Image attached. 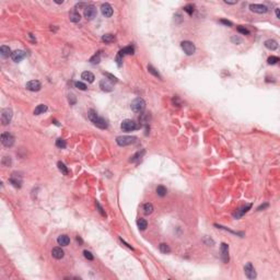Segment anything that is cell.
Listing matches in <instances>:
<instances>
[{"instance_id":"1","label":"cell","mask_w":280,"mask_h":280,"mask_svg":"<svg viewBox=\"0 0 280 280\" xmlns=\"http://www.w3.org/2000/svg\"><path fill=\"white\" fill-rule=\"evenodd\" d=\"M130 107L133 109L135 113H142L146 108V102L144 100L141 98H135L131 104H130Z\"/></svg>"},{"instance_id":"2","label":"cell","mask_w":280,"mask_h":280,"mask_svg":"<svg viewBox=\"0 0 280 280\" xmlns=\"http://www.w3.org/2000/svg\"><path fill=\"white\" fill-rule=\"evenodd\" d=\"M136 141H137V138L133 137V136H119V137L116 138V142L120 147H126L129 144H133Z\"/></svg>"},{"instance_id":"3","label":"cell","mask_w":280,"mask_h":280,"mask_svg":"<svg viewBox=\"0 0 280 280\" xmlns=\"http://www.w3.org/2000/svg\"><path fill=\"white\" fill-rule=\"evenodd\" d=\"M120 128L123 129L124 131H133L139 128V126L137 125L136 122H133L131 119H125L120 124Z\"/></svg>"},{"instance_id":"4","label":"cell","mask_w":280,"mask_h":280,"mask_svg":"<svg viewBox=\"0 0 280 280\" xmlns=\"http://www.w3.org/2000/svg\"><path fill=\"white\" fill-rule=\"evenodd\" d=\"M181 47L184 50V53L186 55H188V56L193 55L195 53V50H196V47H195L194 43L189 42V41H183L182 43H181Z\"/></svg>"},{"instance_id":"5","label":"cell","mask_w":280,"mask_h":280,"mask_svg":"<svg viewBox=\"0 0 280 280\" xmlns=\"http://www.w3.org/2000/svg\"><path fill=\"white\" fill-rule=\"evenodd\" d=\"M250 10H251L252 12H255V13H258V14H264V13H267L269 9L265 5L252 3V5H250Z\"/></svg>"},{"instance_id":"6","label":"cell","mask_w":280,"mask_h":280,"mask_svg":"<svg viewBox=\"0 0 280 280\" xmlns=\"http://www.w3.org/2000/svg\"><path fill=\"white\" fill-rule=\"evenodd\" d=\"M12 116H13V113H12V109L10 108H5L1 113V123L3 126L10 124L11 119H12Z\"/></svg>"},{"instance_id":"7","label":"cell","mask_w":280,"mask_h":280,"mask_svg":"<svg viewBox=\"0 0 280 280\" xmlns=\"http://www.w3.org/2000/svg\"><path fill=\"white\" fill-rule=\"evenodd\" d=\"M1 143L5 147H12L14 143V137L9 133H3L1 135Z\"/></svg>"},{"instance_id":"8","label":"cell","mask_w":280,"mask_h":280,"mask_svg":"<svg viewBox=\"0 0 280 280\" xmlns=\"http://www.w3.org/2000/svg\"><path fill=\"white\" fill-rule=\"evenodd\" d=\"M96 8L93 5H88V7L84 9V18L87 20H93L96 17Z\"/></svg>"},{"instance_id":"9","label":"cell","mask_w":280,"mask_h":280,"mask_svg":"<svg viewBox=\"0 0 280 280\" xmlns=\"http://www.w3.org/2000/svg\"><path fill=\"white\" fill-rule=\"evenodd\" d=\"M25 88L28 89L29 91H32V92H37L42 88V84H41L39 80H31V81H29L26 83Z\"/></svg>"},{"instance_id":"10","label":"cell","mask_w":280,"mask_h":280,"mask_svg":"<svg viewBox=\"0 0 280 280\" xmlns=\"http://www.w3.org/2000/svg\"><path fill=\"white\" fill-rule=\"evenodd\" d=\"M100 88L105 92H111V91H113L114 85L109 79H102L100 81Z\"/></svg>"},{"instance_id":"11","label":"cell","mask_w":280,"mask_h":280,"mask_svg":"<svg viewBox=\"0 0 280 280\" xmlns=\"http://www.w3.org/2000/svg\"><path fill=\"white\" fill-rule=\"evenodd\" d=\"M244 271H245V275L248 279H255L256 276H257L256 275L255 268L253 267V265H252L251 263H247L246 264L245 267H244Z\"/></svg>"},{"instance_id":"12","label":"cell","mask_w":280,"mask_h":280,"mask_svg":"<svg viewBox=\"0 0 280 280\" xmlns=\"http://www.w3.org/2000/svg\"><path fill=\"white\" fill-rule=\"evenodd\" d=\"M25 56H26V53H25L24 50L17 49V50H14V52L12 53V55H11V58H12V60H13L14 63H20L22 59L25 58Z\"/></svg>"},{"instance_id":"13","label":"cell","mask_w":280,"mask_h":280,"mask_svg":"<svg viewBox=\"0 0 280 280\" xmlns=\"http://www.w3.org/2000/svg\"><path fill=\"white\" fill-rule=\"evenodd\" d=\"M9 181H10V183H11L14 187H17V188H20V187L22 186V177L20 176L19 174L13 173V174L10 176Z\"/></svg>"},{"instance_id":"14","label":"cell","mask_w":280,"mask_h":280,"mask_svg":"<svg viewBox=\"0 0 280 280\" xmlns=\"http://www.w3.org/2000/svg\"><path fill=\"white\" fill-rule=\"evenodd\" d=\"M101 11H102V14H103L104 17H106V18H109V17L113 15V8H112V6L109 5V3H107V2L102 5V7H101Z\"/></svg>"},{"instance_id":"15","label":"cell","mask_w":280,"mask_h":280,"mask_svg":"<svg viewBox=\"0 0 280 280\" xmlns=\"http://www.w3.org/2000/svg\"><path fill=\"white\" fill-rule=\"evenodd\" d=\"M221 257L223 263H228L229 261V245L226 243H222L221 244Z\"/></svg>"},{"instance_id":"16","label":"cell","mask_w":280,"mask_h":280,"mask_svg":"<svg viewBox=\"0 0 280 280\" xmlns=\"http://www.w3.org/2000/svg\"><path fill=\"white\" fill-rule=\"evenodd\" d=\"M92 123L96 126V127L101 128V129H106L107 128V122L104 119L103 117H100V116H98V117L94 119Z\"/></svg>"},{"instance_id":"17","label":"cell","mask_w":280,"mask_h":280,"mask_svg":"<svg viewBox=\"0 0 280 280\" xmlns=\"http://www.w3.org/2000/svg\"><path fill=\"white\" fill-rule=\"evenodd\" d=\"M52 255L56 259H61L65 256V252L61 250V247H55L52 251Z\"/></svg>"},{"instance_id":"18","label":"cell","mask_w":280,"mask_h":280,"mask_svg":"<svg viewBox=\"0 0 280 280\" xmlns=\"http://www.w3.org/2000/svg\"><path fill=\"white\" fill-rule=\"evenodd\" d=\"M69 19H70L71 22H74V23H78V22H80V20H81V15H80V13H79L77 10H72L69 13Z\"/></svg>"},{"instance_id":"19","label":"cell","mask_w":280,"mask_h":280,"mask_svg":"<svg viewBox=\"0 0 280 280\" xmlns=\"http://www.w3.org/2000/svg\"><path fill=\"white\" fill-rule=\"evenodd\" d=\"M251 207H252V205L250 204V205H247V206H245V207H242L241 209H239V210H236V212L233 215V217L235 218V219H237V218H241L244 213H246V212L248 211L250 209H251Z\"/></svg>"},{"instance_id":"20","label":"cell","mask_w":280,"mask_h":280,"mask_svg":"<svg viewBox=\"0 0 280 280\" xmlns=\"http://www.w3.org/2000/svg\"><path fill=\"white\" fill-rule=\"evenodd\" d=\"M81 78L83 79L84 81L89 82V83H92L94 81V79H95L94 78V74L92 72H90V71H84V72H82Z\"/></svg>"},{"instance_id":"21","label":"cell","mask_w":280,"mask_h":280,"mask_svg":"<svg viewBox=\"0 0 280 280\" xmlns=\"http://www.w3.org/2000/svg\"><path fill=\"white\" fill-rule=\"evenodd\" d=\"M57 242H58L59 245L61 246H67L70 243V239H69L68 235H65V234H63V235H59L58 239H57Z\"/></svg>"},{"instance_id":"22","label":"cell","mask_w":280,"mask_h":280,"mask_svg":"<svg viewBox=\"0 0 280 280\" xmlns=\"http://www.w3.org/2000/svg\"><path fill=\"white\" fill-rule=\"evenodd\" d=\"M266 48L270 49V50H276L278 48V43L276 42L275 39H267L265 42Z\"/></svg>"},{"instance_id":"23","label":"cell","mask_w":280,"mask_h":280,"mask_svg":"<svg viewBox=\"0 0 280 280\" xmlns=\"http://www.w3.org/2000/svg\"><path fill=\"white\" fill-rule=\"evenodd\" d=\"M0 54H1V56H2V57L7 58V57L11 56V55H12V53H11V49H10L9 46L2 45V46L0 47Z\"/></svg>"},{"instance_id":"24","label":"cell","mask_w":280,"mask_h":280,"mask_svg":"<svg viewBox=\"0 0 280 280\" xmlns=\"http://www.w3.org/2000/svg\"><path fill=\"white\" fill-rule=\"evenodd\" d=\"M47 109H48L47 105H45V104H39V105H37V106L35 107L34 114L35 115H41V114H44Z\"/></svg>"},{"instance_id":"25","label":"cell","mask_w":280,"mask_h":280,"mask_svg":"<svg viewBox=\"0 0 280 280\" xmlns=\"http://www.w3.org/2000/svg\"><path fill=\"white\" fill-rule=\"evenodd\" d=\"M153 210H154V208H153V205L151 202H147V204L143 205V212L146 215H151Z\"/></svg>"},{"instance_id":"26","label":"cell","mask_w":280,"mask_h":280,"mask_svg":"<svg viewBox=\"0 0 280 280\" xmlns=\"http://www.w3.org/2000/svg\"><path fill=\"white\" fill-rule=\"evenodd\" d=\"M133 53H135V48L133 46H127V47H125V48H123L119 52V54L122 56H124V55H133Z\"/></svg>"},{"instance_id":"27","label":"cell","mask_w":280,"mask_h":280,"mask_svg":"<svg viewBox=\"0 0 280 280\" xmlns=\"http://www.w3.org/2000/svg\"><path fill=\"white\" fill-rule=\"evenodd\" d=\"M144 152H146L144 150H141V151H138V152H136L133 155V157H131V159H130V162H136V161H138V160H140V159L143 157Z\"/></svg>"},{"instance_id":"28","label":"cell","mask_w":280,"mask_h":280,"mask_svg":"<svg viewBox=\"0 0 280 280\" xmlns=\"http://www.w3.org/2000/svg\"><path fill=\"white\" fill-rule=\"evenodd\" d=\"M102 41H103L104 43L109 44V43H113L114 41H115V36L113 34H104L102 36Z\"/></svg>"},{"instance_id":"29","label":"cell","mask_w":280,"mask_h":280,"mask_svg":"<svg viewBox=\"0 0 280 280\" xmlns=\"http://www.w3.org/2000/svg\"><path fill=\"white\" fill-rule=\"evenodd\" d=\"M137 226L138 228L141 230V231H143V230H146L148 226V222L147 220H144V219H139L137 221Z\"/></svg>"},{"instance_id":"30","label":"cell","mask_w":280,"mask_h":280,"mask_svg":"<svg viewBox=\"0 0 280 280\" xmlns=\"http://www.w3.org/2000/svg\"><path fill=\"white\" fill-rule=\"evenodd\" d=\"M57 166H58L59 171H60V172L63 173L64 175H68V173H69L68 167H67V166H66V165H65V163H63V162H58V163H57Z\"/></svg>"},{"instance_id":"31","label":"cell","mask_w":280,"mask_h":280,"mask_svg":"<svg viewBox=\"0 0 280 280\" xmlns=\"http://www.w3.org/2000/svg\"><path fill=\"white\" fill-rule=\"evenodd\" d=\"M159 248H160L161 253H163V254H167V253L171 252V248H170V246L167 245L166 243H161L159 245Z\"/></svg>"},{"instance_id":"32","label":"cell","mask_w":280,"mask_h":280,"mask_svg":"<svg viewBox=\"0 0 280 280\" xmlns=\"http://www.w3.org/2000/svg\"><path fill=\"white\" fill-rule=\"evenodd\" d=\"M148 71H149V72H150L151 74H153L154 77H157V78H159V79L162 78V77H161V74L158 72L157 69L154 68L153 66H151V65H149V66H148Z\"/></svg>"},{"instance_id":"33","label":"cell","mask_w":280,"mask_h":280,"mask_svg":"<svg viewBox=\"0 0 280 280\" xmlns=\"http://www.w3.org/2000/svg\"><path fill=\"white\" fill-rule=\"evenodd\" d=\"M166 193H167L166 188H165L164 186H162V185H160V186L157 187V194L160 197H164L165 195H166Z\"/></svg>"},{"instance_id":"34","label":"cell","mask_w":280,"mask_h":280,"mask_svg":"<svg viewBox=\"0 0 280 280\" xmlns=\"http://www.w3.org/2000/svg\"><path fill=\"white\" fill-rule=\"evenodd\" d=\"M56 146H57L58 148H60V149H64V148H66V146H67L66 140H64L63 138H58V139L56 140Z\"/></svg>"},{"instance_id":"35","label":"cell","mask_w":280,"mask_h":280,"mask_svg":"<svg viewBox=\"0 0 280 280\" xmlns=\"http://www.w3.org/2000/svg\"><path fill=\"white\" fill-rule=\"evenodd\" d=\"M98 113H96V111H94V109H90V111L88 112V117L91 122H93L94 119L98 117Z\"/></svg>"},{"instance_id":"36","label":"cell","mask_w":280,"mask_h":280,"mask_svg":"<svg viewBox=\"0 0 280 280\" xmlns=\"http://www.w3.org/2000/svg\"><path fill=\"white\" fill-rule=\"evenodd\" d=\"M100 55H101V54H100V52H98V54H95V55H94L93 57H92V58L90 59V63H91V64H93V65L98 64V63L101 61V58H100Z\"/></svg>"},{"instance_id":"37","label":"cell","mask_w":280,"mask_h":280,"mask_svg":"<svg viewBox=\"0 0 280 280\" xmlns=\"http://www.w3.org/2000/svg\"><path fill=\"white\" fill-rule=\"evenodd\" d=\"M139 120H140V123H142V124H147V123H149V122H148V120H149V115H148L147 113L140 114V117H139Z\"/></svg>"},{"instance_id":"38","label":"cell","mask_w":280,"mask_h":280,"mask_svg":"<svg viewBox=\"0 0 280 280\" xmlns=\"http://www.w3.org/2000/svg\"><path fill=\"white\" fill-rule=\"evenodd\" d=\"M267 61H268L269 65H276L279 61V57H277V56H270L269 58L267 59Z\"/></svg>"},{"instance_id":"39","label":"cell","mask_w":280,"mask_h":280,"mask_svg":"<svg viewBox=\"0 0 280 280\" xmlns=\"http://www.w3.org/2000/svg\"><path fill=\"white\" fill-rule=\"evenodd\" d=\"M74 85H76V88L79 89V90H81V91H85V90H87V85H85L83 82H81V81H77V82L74 83Z\"/></svg>"},{"instance_id":"40","label":"cell","mask_w":280,"mask_h":280,"mask_svg":"<svg viewBox=\"0 0 280 280\" xmlns=\"http://www.w3.org/2000/svg\"><path fill=\"white\" fill-rule=\"evenodd\" d=\"M237 32H239V33H241V34H243V35H248V34H250V31L246 29V28H244V26H237Z\"/></svg>"},{"instance_id":"41","label":"cell","mask_w":280,"mask_h":280,"mask_svg":"<svg viewBox=\"0 0 280 280\" xmlns=\"http://www.w3.org/2000/svg\"><path fill=\"white\" fill-rule=\"evenodd\" d=\"M184 10H185V11H186V12L189 15H192L193 12H194V6H193V5H187V6H185V7H184Z\"/></svg>"},{"instance_id":"42","label":"cell","mask_w":280,"mask_h":280,"mask_svg":"<svg viewBox=\"0 0 280 280\" xmlns=\"http://www.w3.org/2000/svg\"><path fill=\"white\" fill-rule=\"evenodd\" d=\"M2 165H5V166L11 165V159H10V157H3V159H2Z\"/></svg>"},{"instance_id":"43","label":"cell","mask_w":280,"mask_h":280,"mask_svg":"<svg viewBox=\"0 0 280 280\" xmlns=\"http://www.w3.org/2000/svg\"><path fill=\"white\" fill-rule=\"evenodd\" d=\"M83 255H84V257H85L87 259H89V261H93V255L91 254V252L84 251L83 252Z\"/></svg>"},{"instance_id":"44","label":"cell","mask_w":280,"mask_h":280,"mask_svg":"<svg viewBox=\"0 0 280 280\" xmlns=\"http://www.w3.org/2000/svg\"><path fill=\"white\" fill-rule=\"evenodd\" d=\"M122 61H123V56H122L120 54H118L117 56H116V63H117L118 67L122 66Z\"/></svg>"},{"instance_id":"45","label":"cell","mask_w":280,"mask_h":280,"mask_svg":"<svg viewBox=\"0 0 280 280\" xmlns=\"http://www.w3.org/2000/svg\"><path fill=\"white\" fill-rule=\"evenodd\" d=\"M96 207H98V212H100V213H101L102 216H103V217L106 216V215H105V212H104V210H103V208L101 207V205H100L98 202H96Z\"/></svg>"},{"instance_id":"46","label":"cell","mask_w":280,"mask_h":280,"mask_svg":"<svg viewBox=\"0 0 280 280\" xmlns=\"http://www.w3.org/2000/svg\"><path fill=\"white\" fill-rule=\"evenodd\" d=\"M220 22L223 23V24L228 25V26H232V22L231 21H229V20H220Z\"/></svg>"},{"instance_id":"47","label":"cell","mask_w":280,"mask_h":280,"mask_svg":"<svg viewBox=\"0 0 280 280\" xmlns=\"http://www.w3.org/2000/svg\"><path fill=\"white\" fill-rule=\"evenodd\" d=\"M106 77H108L111 81H114V82H117V79L115 78L114 76H112V74H106Z\"/></svg>"},{"instance_id":"48","label":"cell","mask_w":280,"mask_h":280,"mask_svg":"<svg viewBox=\"0 0 280 280\" xmlns=\"http://www.w3.org/2000/svg\"><path fill=\"white\" fill-rule=\"evenodd\" d=\"M266 207H268V204H265V205H264V206H263V205H261V207H258V208H257V210H258V211H261V209H265Z\"/></svg>"},{"instance_id":"49","label":"cell","mask_w":280,"mask_h":280,"mask_svg":"<svg viewBox=\"0 0 280 280\" xmlns=\"http://www.w3.org/2000/svg\"><path fill=\"white\" fill-rule=\"evenodd\" d=\"M224 3H226V5H235V3H237V1H233V2H231V1L224 0Z\"/></svg>"},{"instance_id":"50","label":"cell","mask_w":280,"mask_h":280,"mask_svg":"<svg viewBox=\"0 0 280 280\" xmlns=\"http://www.w3.org/2000/svg\"><path fill=\"white\" fill-rule=\"evenodd\" d=\"M232 41H233V42H239V43H241V39H239V37H232Z\"/></svg>"},{"instance_id":"51","label":"cell","mask_w":280,"mask_h":280,"mask_svg":"<svg viewBox=\"0 0 280 280\" xmlns=\"http://www.w3.org/2000/svg\"><path fill=\"white\" fill-rule=\"evenodd\" d=\"M276 17H277V19H279V18H280V15H279V9H278V8L276 9Z\"/></svg>"}]
</instances>
